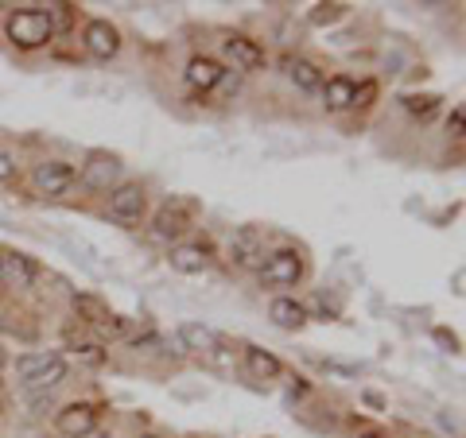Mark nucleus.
I'll return each instance as SVG.
<instances>
[{"instance_id":"10","label":"nucleus","mask_w":466,"mask_h":438,"mask_svg":"<svg viewBox=\"0 0 466 438\" xmlns=\"http://www.w3.org/2000/svg\"><path fill=\"white\" fill-rule=\"evenodd\" d=\"M229 260L238 268H260L265 264V241H260V233L253 225H245L233 233V241H229Z\"/></svg>"},{"instance_id":"31","label":"nucleus","mask_w":466,"mask_h":438,"mask_svg":"<svg viewBox=\"0 0 466 438\" xmlns=\"http://www.w3.org/2000/svg\"><path fill=\"white\" fill-rule=\"evenodd\" d=\"M82 438H113L109 431H90V434H82Z\"/></svg>"},{"instance_id":"30","label":"nucleus","mask_w":466,"mask_h":438,"mask_svg":"<svg viewBox=\"0 0 466 438\" xmlns=\"http://www.w3.org/2000/svg\"><path fill=\"white\" fill-rule=\"evenodd\" d=\"M435 342L447 345V353H455V349H459V338H455V333H447V330H435Z\"/></svg>"},{"instance_id":"19","label":"nucleus","mask_w":466,"mask_h":438,"mask_svg":"<svg viewBox=\"0 0 466 438\" xmlns=\"http://www.w3.org/2000/svg\"><path fill=\"white\" fill-rule=\"evenodd\" d=\"M288 78L296 90L303 94H315V90H323V70H319V63H311V58H288Z\"/></svg>"},{"instance_id":"21","label":"nucleus","mask_w":466,"mask_h":438,"mask_svg":"<svg viewBox=\"0 0 466 438\" xmlns=\"http://www.w3.org/2000/svg\"><path fill=\"white\" fill-rule=\"evenodd\" d=\"M39 12H43V16H47V24H51V32H55V35H63V32H70V27H75V8L63 5V0H51V5H39Z\"/></svg>"},{"instance_id":"29","label":"nucleus","mask_w":466,"mask_h":438,"mask_svg":"<svg viewBox=\"0 0 466 438\" xmlns=\"http://www.w3.org/2000/svg\"><path fill=\"white\" fill-rule=\"evenodd\" d=\"M12 174H16V159H12L8 152H0V183H8Z\"/></svg>"},{"instance_id":"5","label":"nucleus","mask_w":466,"mask_h":438,"mask_svg":"<svg viewBox=\"0 0 466 438\" xmlns=\"http://www.w3.org/2000/svg\"><path fill=\"white\" fill-rule=\"evenodd\" d=\"M78 179L86 191H116L121 186V159L109 152H90V159L82 164Z\"/></svg>"},{"instance_id":"27","label":"nucleus","mask_w":466,"mask_h":438,"mask_svg":"<svg viewBox=\"0 0 466 438\" xmlns=\"http://www.w3.org/2000/svg\"><path fill=\"white\" fill-rule=\"evenodd\" d=\"M447 133L455 136V140H462V133H466V113H462V109H455V113H451V121H447Z\"/></svg>"},{"instance_id":"11","label":"nucleus","mask_w":466,"mask_h":438,"mask_svg":"<svg viewBox=\"0 0 466 438\" xmlns=\"http://www.w3.org/2000/svg\"><path fill=\"white\" fill-rule=\"evenodd\" d=\"M183 78H187V85H191V90L210 94L214 85H222V82H226V66L218 63V58H210V55H195L191 63H187Z\"/></svg>"},{"instance_id":"26","label":"nucleus","mask_w":466,"mask_h":438,"mask_svg":"<svg viewBox=\"0 0 466 438\" xmlns=\"http://www.w3.org/2000/svg\"><path fill=\"white\" fill-rule=\"evenodd\" d=\"M97 330H101V333H106V338H121V333H125V318H116V314H109V318H106V323H101Z\"/></svg>"},{"instance_id":"16","label":"nucleus","mask_w":466,"mask_h":438,"mask_svg":"<svg viewBox=\"0 0 466 438\" xmlns=\"http://www.w3.org/2000/svg\"><path fill=\"white\" fill-rule=\"evenodd\" d=\"M323 105L327 113H342V109H354V78H346V75H334L323 82Z\"/></svg>"},{"instance_id":"15","label":"nucleus","mask_w":466,"mask_h":438,"mask_svg":"<svg viewBox=\"0 0 466 438\" xmlns=\"http://www.w3.org/2000/svg\"><path fill=\"white\" fill-rule=\"evenodd\" d=\"M66 376H70V364L63 357H55L47 369H39L32 381H24V392H27V396H47V392H55L58 384L66 381Z\"/></svg>"},{"instance_id":"20","label":"nucleus","mask_w":466,"mask_h":438,"mask_svg":"<svg viewBox=\"0 0 466 438\" xmlns=\"http://www.w3.org/2000/svg\"><path fill=\"white\" fill-rule=\"evenodd\" d=\"M70 306H75V314L82 318V323H90V326H101V323H106V318L113 314L109 303L97 299V295H90V291H75V295H70Z\"/></svg>"},{"instance_id":"12","label":"nucleus","mask_w":466,"mask_h":438,"mask_svg":"<svg viewBox=\"0 0 466 438\" xmlns=\"http://www.w3.org/2000/svg\"><path fill=\"white\" fill-rule=\"evenodd\" d=\"M167 264H171V272H179V275H202V272L210 268V248L207 244L179 241V244H171Z\"/></svg>"},{"instance_id":"3","label":"nucleus","mask_w":466,"mask_h":438,"mask_svg":"<svg viewBox=\"0 0 466 438\" xmlns=\"http://www.w3.org/2000/svg\"><path fill=\"white\" fill-rule=\"evenodd\" d=\"M303 280V253L299 248H276L260 264V284L268 287H296Z\"/></svg>"},{"instance_id":"25","label":"nucleus","mask_w":466,"mask_h":438,"mask_svg":"<svg viewBox=\"0 0 466 438\" xmlns=\"http://www.w3.org/2000/svg\"><path fill=\"white\" fill-rule=\"evenodd\" d=\"M373 97H377V82H354V109L373 105Z\"/></svg>"},{"instance_id":"7","label":"nucleus","mask_w":466,"mask_h":438,"mask_svg":"<svg viewBox=\"0 0 466 438\" xmlns=\"http://www.w3.org/2000/svg\"><path fill=\"white\" fill-rule=\"evenodd\" d=\"M187 229H191V202H167V206L152 217V237L156 241L179 244V237Z\"/></svg>"},{"instance_id":"9","label":"nucleus","mask_w":466,"mask_h":438,"mask_svg":"<svg viewBox=\"0 0 466 438\" xmlns=\"http://www.w3.org/2000/svg\"><path fill=\"white\" fill-rule=\"evenodd\" d=\"M39 280V264L24 253H0V284L12 291H24Z\"/></svg>"},{"instance_id":"33","label":"nucleus","mask_w":466,"mask_h":438,"mask_svg":"<svg viewBox=\"0 0 466 438\" xmlns=\"http://www.w3.org/2000/svg\"><path fill=\"white\" fill-rule=\"evenodd\" d=\"M140 438H159V434H140Z\"/></svg>"},{"instance_id":"24","label":"nucleus","mask_w":466,"mask_h":438,"mask_svg":"<svg viewBox=\"0 0 466 438\" xmlns=\"http://www.w3.org/2000/svg\"><path fill=\"white\" fill-rule=\"evenodd\" d=\"M342 16H346V5H315V8L308 12V20H311L315 27L334 24V20H342Z\"/></svg>"},{"instance_id":"32","label":"nucleus","mask_w":466,"mask_h":438,"mask_svg":"<svg viewBox=\"0 0 466 438\" xmlns=\"http://www.w3.org/2000/svg\"><path fill=\"white\" fill-rule=\"evenodd\" d=\"M361 438H389V434H385V431H366Z\"/></svg>"},{"instance_id":"8","label":"nucleus","mask_w":466,"mask_h":438,"mask_svg":"<svg viewBox=\"0 0 466 438\" xmlns=\"http://www.w3.org/2000/svg\"><path fill=\"white\" fill-rule=\"evenodd\" d=\"M82 47L90 51L97 63H109V58H116V51H121V32H116L109 20H90L82 32Z\"/></svg>"},{"instance_id":"6","label":"nucleus","mask_w":466,"mask_h":438,"mask_svg":"<svg viewBox=\"0 0 466 438\" xmlns=\"http://www.w3.org/2000/svg\"><path fill=\"white\" fill-rule=\"evenodd\" d=\"M97 415H101L97 403L75 400V403H66L63 412L55 415V427H58V434H66V438H82V434L97 431Z\"/></svg>"},{"instance_id":"1","label":"nucleus","mask_w":466,"mask_h":438,"mask_svg":"<svg viewBox=\"0 0 466 438\" xmlns=\"http://www.w3.org/2000/svg\"><path fill=\"white\" fill-rule=\"evenodd\" d=\"M5 35H8L12 47H20V51H39V47H47V43L55 39L47 16H43L39 8H16V12H8Z\"/></svg>"},{"instance_id":"22","label":"nucleus","mask_w":466,"mask_h":438,"mask_svg":"<svg viewBox=\"0 0 466 438\" xmlns=\"http://www.w3.org/2000/svg\"><path fill=\"white\" fill-rule=\"evenodd\" d=\"M55 357H58L55 349H43V353H27V357H20V361H16V376H20V384H24V381H32V376H35L39 369H47V364H51Z\"/></svg>"},{"instance_id":"23","label":"nucleus","mask_w":466,"mask_h":438,"mask_svg":"<svg viewBox=\"0 0 466 438\" xmlns=\"http://www.w3.org/2000/svg\"><path fill=\"white\" fill-rule=\"evenodd\" d=\"M404 109L412 113V116H431L435 109H440V97H435V94H408L404 97Z\"/></svg>"},{"instance_id":"2","label":"nucleus","mask_w":466,"mask_h":438,"mask_svg":"<svg viewBox=\"0 0 466 438\" xmlns=\"http://www.w3.org/2000/svg\"><path fill=\"white\" fill-rule=\"evenodd\" d=\"M75 183H78V167L66 164V159H43L32 171V186L43 198H63V194H70Z\"/></svg>"},{"instance_id":"28","label":"nucleus","mask_w":466,"mask_h":438,"mask_svg":"<svg viewBox=\"0 0 466 438\" xmlns=\"http://www.w3.org/2000/svg\"><path fill=\"white\" fill-rule=\"evenodd\" d=\"M75 357H78V361H90V364H101V361H106V353H101L97 345H82V349H75Z\"/></svg>"},{"instance_id":"14","label":"nucleus","mask_w":466,"mask_h":438,"mask_svg":"<svg viewBox=\"0 0 466 438\" xmlns=\"http://www.w3.org/2000/svg\"><path fill=\"white\" fill-rule=\"evenodd\" d=\"M268 318L280 330H299L303 323H308V306L303 303H296L291 295H276L272 303H268Z\"/></svg>"},{"instance_id":"17","label":"nucleus","mask_w":466,"mask_h":438,"mask_svg":"<svg viewBox=\"0 0 466 438\" xmlns=\"http://www.w3.org/2000/svg\"><path fill=\"white\" fill-rule=\"evenodd\" d=\"M175 338H179L183 353H191V349H198V353H207V349H218V345H222V338H218V330L202 326V323H183L179 330H175Z\"/></svg>"},{"instance_id":"4","label":"nucleus","mask_w":466,"mask_h":438,"mask_svg":"<svg viewBox=\"0 0 466 438\" xmlns=\"http://www.w3.org/2000/svg\"><path fill=\"white\" fill-rule=\"evenodd\" d=\"M144 210H148V191L140 183H121L116 191H109V222L116 225H140Z\"/></svg>"},{"instance_id":"13","label":"nucleus","mask_w":466,"mask_h":438,"mask_svg":"<svg viewBox=\"0 0 466 438\" xmlns=\"http://www.w3.org/2000/svg\"><path fill=\"white\" fill-rule=\"evenodd\" d=\"M222 51L238 70H260L265 66V47H260L257 39H249V35H226Z\"/></svg>"},{"instance_id":"18","label":"nucleus","mask_w":466,"mask_h":438,"mask_svg":"<svg viewBox=\"0 0 466 438\" xmlns=\"http://www.w3.org/2000/svg\"><path fill=\"white\" fill-rule=\"evenodd\" d=\"M245 369H249V376H257V381H276V376L284 373V364L276 353H268V349L245 345Z\"/></svg>"}]
</instances>
